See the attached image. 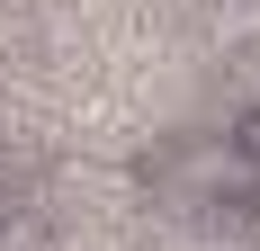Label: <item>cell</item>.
Wrapping results in <instances>:
<instances>
[{
    "label": "cell",
    "mask_w": 260,
    "mask_h": 251,
    "mask_svg": "<svg viewBox=\"0 0 260 251\" xmlns=\"http://www.w3.org/2000/svg\"><path fill=\"white\" fill-rule=\"evenodd\" d=\"M234 251H260V225H251V233H242V242H234Z\"/></svg>",
    "instance_id": "1"
},
{
    "label": "cell",
    "mask_w": 260,
    "mask_h": 251,
    "mask_svg": "<svg viewBox=\"0 0 260 251\" xmlns=\"http://www.w3.org/2000/svg\"><path fill=\"white\" fill-rule=\"evenodd\" d=\"M0 242H9V215H0Z\"/></svg>",
    "instance_id": "2"
}]
</instances>
